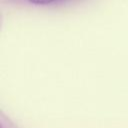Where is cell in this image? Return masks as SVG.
I'll return each mask as SVG.
<instances>
[{
    "instance_id": "6da1fadb",
    "label": "cell",
    "mask_w": 128,
    "mask_h": 128,
    "mask_svg": "<svg viewBox=\"0 0 128 128\" xmlns=\"http://www.w3.org/2000/svg\"><path fill=\"white\" fill-rule=\"evenodd\" d=\"M30 3H33V4H36V5H47V4H50L56 0H28Z\"/></svg>"
}]
</instances>
